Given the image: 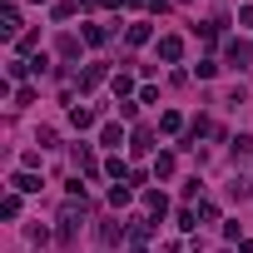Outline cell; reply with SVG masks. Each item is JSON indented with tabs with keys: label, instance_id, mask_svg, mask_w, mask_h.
Wrapping results in <instances>:
<instances>
[{
	"label": "cell",
	"instance_id": "obj_1",
	"mask_svg": "<svg viewBox=\"0 0 253 253\" xmlns=\"http://www.w3.org/2000/svg\"><path fill=\"white\" fill-rule=\"evenodd\" d=\"M179 55H184V40H179V35H164V40H159V60H169V65H174Z\"/></svg>",
	"mask_w": 253,
	"mask_h": 253
},
{
	"label": "cell",
	"instance_id": "obj_2",
	"mask_svg": "<svg viewBox=\"0 0 253 253\" xmlns=\"http://www.w3.org/2000/svg\"><path fill=\"white\" fill-rule=\"evenodd\" d=\"M248 60H253V50H248V45H238V40H228V65H233V70H243Z\"/></svg>",
	"mask_w": 253,
	"mask_h": 253
},
{
	"label": "cell",
	"instance_id": "obj_3",
	"mask_svg": "<svg viewBox=\"0 0 253 253\" xmlns=\"http://www.w3.org/2000/svg\"><path fill=\"white\" fill-rule=\"evenodd\" d=\"M10 189H15V194H35V189H40V179H35V174H15V179H10Z\"/></svg>",
	"mask_w": 253,
	"mask_h": 253
},
{
	"label": "cell",
	"instance_id": "obj_4",
	"mask_svg": "<svg viewBox=\"0 0 253 253\" xmlns=\"http://www.w3.org/2000/svg\"><path fill=\"white\" fill-rule=\"evenodd\" d=\"M99 80H104V65H89V70H84V75H80V89H94V84H99Z\"/></svg>",
	"mask_w": 253,
	"mask_h": 253
},
{
	"label": "cell",
	"instance_id": "obj_5",
	"mask_svg": "<svg viewBox=\"0 0 253 253\" xmlns=\"http://www.w3.org/2000/svg\"><path fill=\"white\" fill-rule=\"evenodd\" d=\"M144 209H149V213H164V209H169V199H164L159 189H149V194H144Z\"/></svg>",
	"mask_w": 253,
	"mask_h": 253
},
{
	"label": "cell",
	"instance_id": "obj_6",
	"mask_svg": "<svg viewBox=\"0 0 253 253\" xmlns=\"http://www.w3.org/2000/svg\"><path fill=\"white\" fill-rule=\"evenodd\" d=\"M99 139H104L109 149H119V144H124V129H119V124H104V134H99Z\"/></svg>",
	"mask_w": 253,
	"mask_h": 253
},
{
	"label": "cell",
	"instance_id": "obj_7",
	"mask_svg": "<svg viewBox=\"0 0 253 253\" xmlns=\"http://www.w3.org/2000/svg\"><path fill=\"white\" fill-rule=\"evenodd\" d=\"M233 159H253V139H248V134L233 139Z\"/></svg>",
	"mask_w": 253,
	"mask_h": 253
},
{
	"label": "cell",
	"instance_id": "obj_8",
	"mask_svg": "<svg viewBox=\"0 0 253 253\" xmlns=\"http://www.w3.org/2000/svg\"><path fill=\"white\" fill-rule=\"evenodd\" d=\"M179 124H184V119H179L174 109H169V114H159V129H164V134H179Z\"/></svg>",
	"mask_w": 253,
	"mask_h": 253
},
{
	"label": "cell",
	"instance_id": "obj_9",
	"mask_svg": "<svg viewBox=\"0 0 253 253\" xmlns=\"http://www.w3.org/2000/svg\"><path fill=\"white\" fill-rule=\"evenodd\" d=\"M70 119H75V129H89V124H94V109H70Z\"/></svg>",
	"mask_w": 253,
	"mask_h": 253
},
{
	"label": "cell",
	"instance_id": "obj_10",
	"mask_svg": "<svg viewBox=\"0 0 253 253\" xmlns=\"http://www.w3.org/2000/svg\"><path fill=\"white\" fill-rule=\"evenodd\" d=\"M84 40H89V45H104L109 30H104V25H84Z\"/></svg>",
	"mask_w": 253,
	"mask_h": 253
},
{
	"label": "cell",
	"instance_id": "obj_11",
	"mask_svg": "<svg viewBox=\"0 0 253 253\" xmlns=\"http://www.w3.org/2000/svg\"><path fill=\"white\" fill-rule=\"evenodd\" d=\"M149 40V20H139V25H129V45H144Z\"/></svg>",
	"mask_w": 253,
	"mask_h": 253
},
{
	"label": "cell",
	"instance_id": "obj_12",
	"mask_svg": "<svg viewBox=\"0 0 253 253\" xmlns=\"http://www.w3.org/2000/svg\"><path fill=\"white\" fill-rule=\"evenodd\" d=\"M75 164H80V169H84V174H94V154H89V149H84V144H80V149H75Z\"/></svg>",
	"mask_w": 253,
	"mask_h": 253
},
{
	"label": "cell",
	"instance_id": "obj_13",
	"mask_svg": "<svg viewBox=\"0 0 253 253\" xmlns=\"http://www.w3.org/2000/svg\"><path fill=\"white\" fill-rule=\"evenodd\" d=\"M0 213H5V218H15V213H20V194H5V204H0Z\"/></svg>",
	"mask_w": 253,
	"mask_h": 253
},
{
	"label": "cell",
	"instance_id": "obj_14",
	"mask_svg": "<svg viewBox=\"0 0 253 253\" xmlns=\"http://www.w3.org/2000/svg\"><path fill=\"white\" fill-rule=\"evenodd\" d=\"M15 30H20V10H15V5H5V35H15Z\"/></svg>",
	"mask_w": 253,
	"mask_h": 253
},
{
	"label": "cell",
	"instance_id": "obj_15",
	"mask_svg": "<svg viewBox=\"0 0 253 253\" xmlns=\"http://www.w3.org/2000/svg\"><path fill=\"white\" fill-rule=\"evenodd\" d=\"M194 75H199V80H213V75H218V65H213V60H199V65H194Z\"/></svg>",
	"mask_w": 253,
	"mask_h": 253
},
{
	"label": "cell",
	"instance_id": "obj_16",
	"mask_svg": "<svg viewBox=\"0 0 253 253\" xmlns=\"http://www.w3.org/2000/svg\"><path fill=\"white\" fill-rule=\"evenodd\" d=\"M154 144H149V129H134V154H149Z\"/></svg>",
	"mask_w": 253,
	"mask_h": 253
},
{
	"label": "cell",
	"instance_id": "obj_17",
	"mask_svg": "<svg viewBox=\"0 0 253 253\" xmlns=\"http://www.w3.org/2000/svg\"><path fill=\"white\" fill-rule=\"evenodd\" d=\"M154 174H164V179H169V174H174V154H159V159H154Z\"/></svg>",
	"mask_w": 253,
	"mask_h": 253
},
{
	"label": "cell",
	"instance_id": "obj_18",
	"mask_svg": "<svg viewBox=\"0 0 253 253\" xmlns=\"http://www.w3.org/2000/svg\"><path fill=\"white\" fill-rule=\"evenodd\" d=\"M60 55H65V60H70V55H80V40H75V35H65V40H60Z\"/></svg>",
	"mask_w": 253,
	"mask_h": 253
},
{
	"label": "cell",
	"instance_id": "obj_19",
	"mask_svg": "<svg viewBox=\"0 0 253 253\" xmlns=\"http://www.w3.org/2000/svg\"><path fill=\"white\" fill-rule=\"evenodd\" d=\"M238 20H243V25H253V5H243V10H238Z\"/></svg>",
	"mask_w": 253,
	"mask_h": 253
},
{
	"label": "cell",
	"instance_id": "obj_20",
	"mask_svg": "<svg viewBox=\"0 0 253 253\" xmlns=\"http://www.w3.org/2000/svg\"><path fill=\"white\" fill-rule=\"evenodd\" d=\"M40 5H45V0H40Z\"/></svg>",
	"mask_w": 253,
	"mask_h": 253
}]
</instances>
